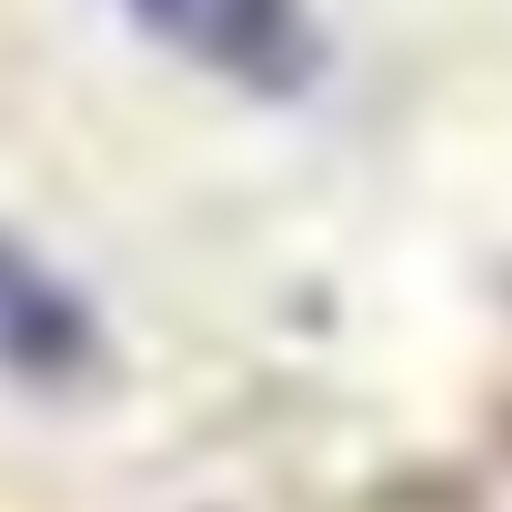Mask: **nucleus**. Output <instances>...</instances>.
<instances>
[{"instance_id":"nucleus-1","label":"nucleus","mask_w":512,"mask_h":512,"mask_svg":"<svg viewBox=\"0 0 512 512\" xmlns=\"http://www.w3.org/2000/svg\"><path fill=\"white\" fill-rule=\"evenodd\" d=\"M121 11L181 51L191 71L231 81V91H262V101H292L322 81V21L312 0H121Z\"/></svg>"},{"instance_id":"nucleus-2","label":"nucleus","mask_w":512,"mask_h":512,"mask_svg":"<svg viewBox=\"0 0 512 512\" xmlns=\"http://www.w3.org/2000/svg\"><path fill=\"white\" fill-rule=\"evenodd\" d=\"M81 372H101V312H91V292L61 262H41L21 231H0V382L61 392Z\"/></svg>"}]
</instances>
